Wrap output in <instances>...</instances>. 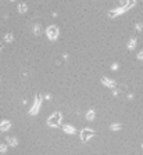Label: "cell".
I'll use <instances>...</instances> for the list:
<instances>
[{"label": "cell", "instance_id": "1", "mask_svg": "<svg viewBox=\"0 0 143 155\" xmlns=\"http://www.w3.org/2000/svg\"><path fill=\"white\" fill-rule=\"evenodd\" d=\"M60 119H61V118H60V114H54V115H53L52 118L49 119V125H52V126L59 125V123H60Z\"/></svg>", "mask_w": 143, "mask_h": 155}, {"label": "cell", "instance_id": "2", "mask_svg": "<svg viewBox=\"0 0 143 155\" xmlns=\"http://www.w3.org/2000/svg\"><path fill=\"white\" fill-rule=\"evenodd\" d=\"M92 134H93V132H92V130L85 129V130H82L81 137H82V140H83V141H86V140H88L89 137H92Z\"/></svg>", "mask_w": 143, "mask_h": 155}, {"label": "cell", "instance_id": "3", "mask_svg": "<svg viewBox=\"0 0 143 155\" xmlns=\"http://www.w3.org/2000/svg\"><path fill=\"white\" fill-rule=\"evenodd\" d=\"M10 126H11V123L9 122V120H4L3 123H0V129L2 130H9L10 129Z\"/></svg>", "mask_w": 143, "mask_h": 155}, {"label": "cell", "instance_id": "4", "mask_svg": "<svg viewBox=\"0 0 143 155\" xmlns=\"http://www.w3.org/2000/svg\"><path fill=\"white\" fill-rule=\"evenodd\" d=\"M64 132H65V133H71V134H74V133H75V129L72 127V126H68V125H67V126H64Z\"/></svg>", "mask_w": 143, "mask_h": 155}, {"label": "cell", "instance_id": "5", "mask_svg": "<svg viewBox=\"0 0 143 155\" xmlns=\"http://www.w3.org/2000/svg\"><path fill=\"white\" fill-rule=\"evenodd\" d=\"M7 141H9V144L13 145V147H15L18 143H17V139H14V137H7Z\"/></svg>", "mask_w": 143, "mask_h": 155}, {"label": "cell", "instance_id": "6", "mask_svg": "<svg viewBox=\"0 0 143 155\" xmlns=\"http://www.w3.org/2000/svg\"><path fill=\"white\" fill-rule=\"evenodd\" d=\"M93 116H94V112H93V111H89L88 115H86V119L92 120V119H93Z\"/></svg>", "mask_w": 143, "mask_h": 155}, {"label": "cell", "instance_id": "7", "mask_svg": "<svg viewBox=\"0 0 143 155\" xmlns=\"http://www.w3.org/2000/svg\"><path fill=\"white\" fill-rule=\"evenodd\" d=\"M54 31H56V28H50V29H49V33H50L49 36H50V38H52V39H53V38H56V35H54Z\"/></svg>", "mask_w": 143, "mask_h": 155}, {"label": "cell", "instance_id": "8", "mask_svg": "<svg viewBox=\"0 0 143 155\" xmlns=\"http://www.w3.org/2000/svg\"><path fill=\"white\" fill-rule=\"evenodd\" d=\"M7 145L6 144H0V152H6Z\"/></svg>", "mask_w": 143, "mask_h": 155}, {"label": "cell", "instance_id": "9", "mask_svg": "<svg viewBox=\"0 0 143 155\" xmlns=\"http://www.w3.org/2000/svg\"><path fill=\"white\" fill-rule=\"evenodd\" d=\"M121 127V125H113L111 126V129H114V130H118Z\"/></svg>", "mask_w": 143, "mask_h": 155}, {"label": "cell", "instance_id": "10", "mask_svg": "<svg viewBox=\"0 0 143 155\" xmlns=\"http://www.w3.org/2000/svg\"><path fill=\"white\" fill-rule=\"evenodd\" d=\"M20 10H21V11H22V10L25 11V6H24V4H21V6H20Z\"/></svg>", "mask_w": 143, "mask_h": 155}]
</instances>
